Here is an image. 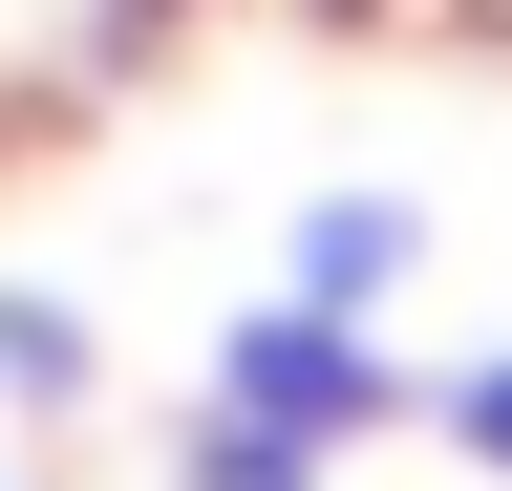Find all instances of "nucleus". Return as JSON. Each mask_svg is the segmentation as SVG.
I'll use <instances>...</instances> for the list:
<instances>
[{
  "label": "nucleus",
  "mask_w": 512,
  "mask_h": 491,
  "mask_svg": "<svg viewBox=\"0 0 512 491\" xmlns=\"http://www.w3.org/2000/svg\"><path fill=\"white\" fill-rule=\"evenodd\" d=\"M192 406L278 427V449H320V470H342V449H384V427H427V385L384 363V321H342V299H278V278L214 321V385H192Z\"/></svg>",
  "instance_id": "1"
},
{
  "label": "nucleus",
  "mask_w": 512,
  "mask_h": 491,
  "mask_svg": "<svg viewBox=\"0 0 512 491\" xmlns=\"http://www.w3.org/2000/svg\"><path fill=\"white\" fill-rule=\"evenodd\" d=\"M406 278H427V214H406V193H299V235H278V299H342V321H384Z\"/></svg>",
  "instance_id": "2"
},
{
  "label": "nucleus",
  "mask_w": 512,
  "mask_h": 491,
  "mask_svg": "<svg viewBox=\"0 0 512 491\" xmlns=\"http://www.w3.org/2000/svg\"><path fill=\"white\" fill-rule=\"evenodd\" d=\"M0 406H22V427H86L107 406V321L64 278H0Z\"/></svg>",
  "instance_id": "3"
},
{
  "label": "nucleus",
  "mask_w": 512,
  "mask_h": 491,
  "mask_svg": "<svg viewBox=\"0 0 512 491\" xmlns=\"http://www.w3.org/2000/svg\"><path fill=\"white\" fill-rule=\"evenodd\" d=\"M171 491H320V449H278V427H235V406H192V427H171Z\"/></svg>",
  "instance_id": "4"
},
{
  "label": "nucleus",
  "mask_w": 512,
  "mask_h": 491,
  "mask_svg": "<svg viewBox=\"0 0 512 491\" xmlns=\"http://www.w3.org/2000/svg\"><path fill=\"white\" fill-rule=\"evenodd\" d=\"M427 427H448V470H491V491H512V342H470V363H448V385H427Z\"/></svg>",
  "instance_id": "5"
}]
</instances>
